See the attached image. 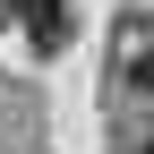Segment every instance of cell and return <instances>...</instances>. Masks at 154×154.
<instances>
[{"label":"cell","instance_id":"cell-1","mask_svg":"<svg viewBox=\"0 0 154 154\" xmlns=\"http://www.w3.org/2000/svg\"><path fill=\"white\" fill-rule=\"evenodd\" d=\"M137 77H154V51H146V60H137Z\"/></svg>","mask_w":154,"mask_h":154},{"label":"cell","instance_id":"cell-3","mask_svg":"<svg viewBox=\"0 0 154 154\" xmlns=\"http://www.w3.org/2000/svg\"><path fill=\"white\" fill-rule=\"evenodd\" d=\"M0 9H9V0H0Z\"/></svg>","mask_w":154,"mask_h":154},{"label":"cell","instance_id":"cell-2","mask_svg":"<svg viewBox=\"0 0 154 154\" xmlns=\"http://www.w3.org/2000/svg\"><path fill=\"white\" fill-rule=\"evenodd\" d=\"M128 154H154V146H128Z\"/></svg>","mask_w":154,"mask_h":154}]
</instances>
